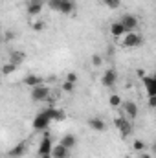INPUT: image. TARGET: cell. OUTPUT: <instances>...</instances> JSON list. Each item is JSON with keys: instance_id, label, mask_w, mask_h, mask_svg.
<instances>
[{"instance_id": "cell-14", "label": "cell", "mask_w": 156, "mask_h": 158, "mask_svg": "<svg viewBox=\"0 0 156 158\" xmlns=\"http://www.w3.org/2000/svg\"><path fill=\"white\" fill-rule=\"evenodd\" d=\"M143 85L147 88V96L149 98H154L156 96V79L153 76H145L143 77Z\"/></svg>"}, {"instance_id": "cell-26", "label": "cell", "mask_w": 156, "mask_h": 158, "mask_svg": "<svg viewBox=\"0 0 156 158\" xmlns=\"http://www.w3.org/2000/svg\"><path fill=\"white\" fill-rule=\"evenodd\" d=\"M64 81H70V83H76L77 81V74H74V72H70V74H66V79Z\"/></svg>"}, {"instance_id": "cell-10", "label": "cell", "mask_w": 156, "mask_h": 158, "mask_svg": "<svg viewBox=\"0 0 156 158\" xmlns=\"http://www.w3.org/2000/svg\"><path fill=\"white\" fill-rule=\"evenodd\" d=\"M51 151H53V145H51V138L46 134L42 140H40L39 143V156H44V155H51Z\"/></svg>"}, {"instance_id": "cell-33", "label": "cell", "mask_w": 156, "mask_h": 158, "mask_svg": "<svg viewBox=\"0 0 156 158\" xmlns=\"http://www.w3.org/2000/svg\"><path fill=\"white\" fill-rule=\"evenodd\" d=\"M153 77H154V79H156V74H154V76H153Z\"/></svg>"}, {"instance_id": "cell-9", "label": "cell", "mask_w": 156, "mask_h": 158, "mask_svg": "<svg viewBox=\"0 0 156 158\" xmlns=\"http://www.w3.org/2000/svg\"><path fill=\"white\" fill-rule=\"evenodd\" d=\"M119 22L125 26V30L130 33V31H136V28H138V19L134 17V15H123L121 19H119Z\"/></svg>"}, {"instance_id": "cell-29", "label": "cell", "mask_w": 156, "mask_h": 158, "mask_svg": "<svg viewBox=\"0 0 156 158\" xmlns=\"http://www.w3.org/2000/svg\"><path fill=\"white\" fill-rule=\"evenodd\" d=\"M101 2H103V4H105V6H109V7H110V6H112V2H114V0H101Z\"/></svg>"}, {"instance_id": "cell-31", "label": "cell", "mask_w": 156, "mask_h": 158, "mask_svg": "<svg viewBox=\"0 0 156 158\" xmlns=\"http://www.w3.org/2000/svg\"><path fill=\"white\" fill-rule=\"evenodd\" d=\"M39 158H53L51 155H44V156H39Z\"/></svg>"}, {"instance_id": "cell-30", "label": "cell", "mask_w": 156, "mask_h": 158, "mask_svg": "<svg viewBox=\"0 0 156 158\" xmlns=\"http://www.w3.org/2000/svg\"><path fill=\"white\" fill-rule=\"evenodd\" d=\"M138 158H153V156H151V155H145V153H142Z\"/></svg>"}, {"instance_id": "cell-11", "label": "cell", "mask_w": 156, "mask_h": 158, "mask_svg": "<svg viewBox=\"0 0 156 158\" xmlns=\"http://www.w3.org/2000/svg\"><path fill=\"white\" fill-rule=\"evenodd\" d=\"M28 151V142H18L15 147H11L9 151V158H22Z\"/></svg>"}, {"instance_id": "cell-32", "label": "cell", "mask_w": 156, "mask_h": 158, "mask_svg": "<svg viewBox=\"0 0 156 158\" xmlns=\"http://www.w3.org/2000/svg\"><path fill=\"white\" fill-rule=\"evenodd\" d=\"M153 151H154V153H156V142H154V143H153Z\"/></svg>"}, {"instance_id": "cell-5", "label": "cell", "mask_w": 156, "mask_h": 158, "mask_svg": "<svg viewBox=\"0 0 156 158\" xmlns=\"http://www.w3.org/2000/svg\"><path fill=\"white\" fill-rule=\"evenodd\" d=\"M50 123H51V119L48 118V114L42 110V112H39V114L33 118V129H35V131H46Z\"/></svg>"}, {"instance_id": "cell-16", "label": "cell", "mask_w": 156, "mask_h": 158, "mask_svg": "<svg viewBox=\"0 0 156 158\" xmlns=\"http://www.w3.org/2000/svg\"><path fill=\"white\" fill-rule=\"evenodd\" d=\"M44 112L48 114V118L51 119V121H61V119H64V112L59 110V109H55V107H48V109H44Z\"/></svg>"}, {"instance_id": "cell-4", "label": "cell", "mask_w": 156, "mask_h": 158, "mask_svg": "<svg viewBox=\"0 0 156 158\" xmlns=\"http://www.w3.org/2000/svg\"><path fill=\"white\" fill-rule=\"evenodd\" d=\"M143 44V37L138 33V31H130L123 37V46L125 48H138Z\"/></svg>"}, {"instance_id": "cell-7", "label": "cell", "mask_w": 156, "mask_h": 158, "mask_svg": "<svg viewBox=\"0 0 156 158\" xmlns=\"http://www.w3.org/2000/svg\"><path fill=\"white\" fill-rule=\"evenodd\" d=\"M42 9H44V0H28L26 11H28L30 17H37V15H40Z\"/></svg>"}, {"instance_id": "cell-27", "label": "cell", "mask_w": 156, "mask_h": 158, "mask_svg": "<svg viewBox=\"0 0 156 158\" xmlns=\"http://www.w3.org/2000/svg\"><path fill=\"white\" fill-rule=\"evenodd\" d=\"M149 107L156 109V96H154V98H149Z\"/></svg>"}, {"instance_id": "cell-8", "label": "cell", "mask_w": 156, "mask_h": 158, "mask_svg": "<svg viewBox=\"0 0 156 158\" xmlns=\"http://www.w3.org/2000/svg\"><path fill=\"white\" fill-rule=\"evenodd\" d=\"M121 109H123V114L130 119V121H134V119L138 118V105L134 101H125L121 105Z\"/></svg>"}, {"instance_id": "cell-3", "label": "cell", "mask_w": 156, "mask_h": 158, "mask_svg": "<svg viewBox=\"0 0 156 158\" xmlns=\"http://www.w3.org/2000/svg\"><path fill=\"white\" fill-rule=\"evenodd\" d=\"M50 86L48 85H39V86H33L31 88V99L33 101H46L48 98H50Z\"/></svg>"}, {"instance_id": "cell-2", "label": "cell", "mask_w": 156, "mask_h": 158, "mask_svg": "<svg viewBox=\"0 0 156 158\" xmlns=\"http://www.w3.org/2000/svg\"><path fill=\"white\" fill-rule=\"evenodd\" d=\"M114 127L121 132V136H123V138L130 136V134H132V131H134L132 121L127 118V116H116V118H114Z\"/></svg>"}, {"instance_id": "cell-28", "label": "cell", "mask_w": 156, "mask_h": 158, "mask_svg": "<svg viewBox=\"0 0 156 158\" xmlns=\"http://www.w3.org/2000/svg\"><path fill=\"white\" fill-rule=\"evenodd\" d=\"M13 37H15V33H13V31H6V40H11Z\"/></svg>"}, {"instance_id": "cell-1", "label": "cell", "mask_w": 156, "mask_h": 158, "mask_svg": "<svg viewBox=\"0 0 156 158\" xmlns=\"http://www.w3.org/2000/svg\"><path fill=\"white\" fill-rule=\"evenodd\" d=\"M46 6L53 11L63 13V15H72L76 11V2L74 0H46Z\"/></svg>"}, {"instance_id": "cell-23", "label": "cell", "mask_w": 156, "mask_h": 158, "mask_svg": "<svg viewBox=\"0 0 156 158\" xmlns=\"http://www.w3.org/2000/svg\"><path fill=\"white\" fill-rule=\"evenodd\" d=\"M132 149H134L136 153H142V151L145 149V143H143V142H140V140H134V143H132Z\"/></svg>"}, {"instance_id": "cell-12", "label": "cell", "mask_w": 156, "mask_h": 158, "mask_svg": "<svg viewBox=\"0 0 156 158\" xmlns=\"http://www.w3.org/2000/svg\"><path fill=\"white\" fill-rule=\"evenodd\" d=\"M129 31L125 30V26L119 22V20H116V22H112L110 24V35L114 37V39H119V37H125Z\"/></svg>"}, {"instance_id": "cell-18", "label": "cell", "mask_w": 156, "mask_h": 158, "mask_svg": "<svg viewBox=\"0 0 156 158\" xmlns=\"http://www.w3.org/2000/svg\"><path fill=\"white\" fill-rule=\"evenodd\" d=\"M61 143H63L64 147H68V149H74V147L77 145V138H76L74 134H64V136L61 138Z\"/></svg>"}, {"instance_id": "cell-6", "label": "cell", "mask_w": 156, "mask_h": 158, "mask_svg": "<svg viewBox=\"0 0 156 158\" xmlns=\"http://www.w3.org/2000/svg\"><path fill=\"white\" fill-rule=\"evenodd\" d=\"M116 81H117V72L114 68H109V70L103 72V76H101V85H103V86L112 88V86L116 85Z\"/></svg>"}, {"instance_id": "cell-25", "label": "cell", "mask_w": 156, "mask_h": 158, "mask_svg": "<svg viewBox=\"0 0 156 158\" xmlns=\"http://www.w3.org/2000/svg\"><path fill=\"white\" fill-rule=\"evenodd\" d=\"M92 64H94L96 68H97V66H101V64H103V59H101V55H97V53H96V55H92Z\"/></svg>"}, {"instance_id": "cell-24", "label": "cell", "mask_w": 156, "mask_h": 158, "mask_svg": "<svg viewBox=\"0 0 156 158\" xmlns=\"http://www.w3.org/2000/svg\"><path fill=\"white\" fill-rule=\"evenodd\" d=\"M31 28H33L35 31H42V30L46 28V24H44V20H37V22H33V24H31Z\"/></svg>"}, {"instance_id": "cell-13", "label": "cell", "mask_w": 156, "mask_h": 158, "mask_svg": "<svg viewBox=\"0 0 156 158\" xmlns=\"http://www.w3.org/2000/svg\"><path fill=\"white\" fill-rule=\"evenodd\" d=\"M70 151L72 149H68V147H64L61 142L57 143V145H53V151H51V156L53 158H70Z\"/></svg>"}, {"instance_id": "cell-22", "label": "cell", "mask_w": 156, "mask_h": 158, "mask_svg": "<svg viewBox=\"0 0 156 158\" xmlns=\"http://www.w3.org/2000/svg\"><path fill=\"white\" fill-rule=\"evenodd\" d=\"M63 90H64V92H68V94H72V92L76 90V83H70V81H64V83H63Z\"/></svg>"}, {"instance_id": "cell-17", "label": "cell", "mask_w": 156, "mask_h": 158, "mask_svg": "<svg viewBox=\"0 0 156 158\" xmlns=\"http://www.w3.org/2000/svg\"><path fill=\"white\" fill-rule=\"evenodd\" d=\"M88 127H90V129H94V131H97V132H103V131L107 129L105 121H103L101 118H90V119H88Z\"/></svg>"}, {"instance_id": "cell-20", "label": "cell", "mask_w": 156, "mask_h": 158, "mask_svg": "<svg viewBox=\"0 0 156 158\" xmlns=\"http://www.w3.org/2000/svg\"><path fill=\"white\" fill-rule=\"evenodd\" d=\"M109 105H110L112 109H119V107L123 105V101H121V98H119L117 94H112V96L109 98Z\"/></svg>"}, {"instance_id": "cell-19", "label": "cell", "mask_w": 156, "mask_h": 158, "mask_svg": "<svg viewBox=\"0 0 156 158\" xmlns=\"http://www.w3.org/2000/svg\"><path fill=\"white\" fill-rule=\"evenodd\" d=\"M9 59H11V61H9L11 64H15V66H20V63L26 59V55H24L22 52H17V50H15V52H11V53H9Z\"/></svg>"}, {"instance_id": "cell-21", "label": "cell", "mask_w": 156, "mask_h": 158, "mask_svg": "<svg viewBox=\"0 0 156 158\" xmlns=\"http://www.w3.org/2000/svg\"><path fill=\"white\" fill-rule=\"evenodd\" d=\"M17 68H18V66H15V64L7 63V64H4V66H2V76H9V74H13Z\"/></svg>"}, {"instance_id": "cell-15", "label": "cell", "mask_w": 156, "mask_h": 158, "mask_svg": "<svg viewBox=\"0 0 156 158\" xmlns=\"http://www.w3.org/2000/svg\"><path fill=\"white\" fill-rule=\"evenodd\" d=\"M22 83L26 85V86H30V88H33V86H39L44 83V77H40L37 74H30V76H26V77L22 79Z\"/></svg>"}]
</instances>
